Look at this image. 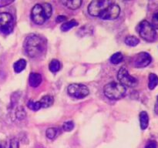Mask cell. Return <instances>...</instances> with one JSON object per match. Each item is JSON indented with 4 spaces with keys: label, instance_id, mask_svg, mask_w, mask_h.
<instances>
[{
    "label": "cell",
    "instance_id": "obj_14",
    "mask_svg": "<svg viewBox=\"0 0 158 148\" xmlns=\"http://www.w3.org/2000/svg\"><path fill=\"white\" fill-rule=\"evenodd\" d=\"M54 99L52 96L46 95L41 98L40 100V103L41 104V106L43 108H48L53 104Z\"/></svg>",
    "mask_w": 158,
    "mask_h": 148
},
{
    "label": "cell",
    "instance_id": "obj_4",
    "mask_svg": "<svg viewBox=\"0 0 158 148\" xmlns=\"http://www.w3.org/2000/svg\"><path fill=\"white\" fill-rule=\"evenodd\" d=\"M126 91L127 89L124 86L116 82L107 83L103 87L104 95L110 100H117L123 98L126 94Z\"/></svg>",
    "mask_w": 158,
    "mask_h": 148
},
{
    "label": "cell",
    "instance_id": "obj_1",
    "mask_svg": "<svg viewBox=\"0 0 158 148\" xmlns=\"http://www.w3.org/2000/svg\"><path fill=\"white\" fill-rule=\"evenodd\" d=\"M25 52L30 58H38L46 52L47 43L44 37L38 34H30L23 43Z\"/></svg>",
    "mask_w": 158,
    "mask_h": 148
},
{
    "label": "cell",
    "instance_id": "obj_5",
    "mask_svg": "<svg viewBox=\"0 0 158 148\" xmlns=\"http://www.w3.org/2000/svg\"><path fill=\"white\" fill-rule=\"evenodd\" d=\"M139 34L140 37L148 43H153L157 39V32L151 23L143 20L139 25Z\"/></svg>",
    "mask_w": 158,
    "mask_h": 148
},
{
    "label": "cell",
    "instance_id": "obj_16",
    "mask_svg": "<svg viewBox=\"0 0 158 148\" xmlns=\"http://www.w3.org/2000/svg\"><path fill=\"white\" fill-rule=\"evenodd\" d=\"M158 85V76L155 73H150L149 82H148V88L151 90L155 89Z\"/></svg>",
    "mask_w": 158,
    "mask_h": 148
},
{
    "label": "cell",
    "instance_id": "obj_6",
    "mask_svg": "<svg viewBox=\"0 0 158 148\" xmlns=\"http://www.w3.org/2000/svg\"><path fill=\"white\" fill-rule=\"evenodd\" d=\"M14 28L13 18L8 12L0 13V33L9 35L12 32Z\"/></svg>",
    "mask_w": 158,
    "mask_h": 148
},
{
    "label": "cell",
    "instance_id": "obj_8",
    "mask_svg": "<svg viewBox=\"0 0 158 148\" xmlns=\"http://www.w3.org/2000/svg\"><path fill=\"white\" fill-rule=\"evenodd\" d=\"M117 79L119 80V83L123 86H128V87H134L137 85V80L135 77L132 76L129 73L127 69L125 67H121L117 73Z\"/></svg>",
    "mask_w": 158,
    "mask_h": 148
},
{
    "label": "cell",
    "instance_id": "obj_7",
    "mask_svg": "<svg viewBox=\"0 0 158 148\" xmlns=\"http://www.w3.org/2000/svg\"><path fill=\"white\" fill-rule=\"evenodd\" d=\"M67 92L70 97L77 99H83L89 94V90L86 86L80 83H73L67 88Z\"/></svg>",
    "mask_w": 158,
    "mask_h": 148
},
{
    "label": "cell",
    "instance_id": "obj_2",
    "mask_svg": "<svg viewBox=\"0 0 158 148\" xmlns=\"http://www.w3.org/2000/svg\"><path fill=\"white\" fill-rule=\"evenodd\" d=\"M52 6L49 3L36 4L31 12V18L36 25H43L52 15Z\"/></svg>",
    "mask_w": 158,
    "mask_h": 148
},
{
    "label": "cell",
    "instance_id": "obj_25",
    "mask_svg": "<svg viewBox=\"0 0 158 148\" xmlns=\"http://www.w3.org/2000/svg\"><path fill=\"white\" fill-rule=\"evenodd\" d=\"M9 148H19V142L18 139L12 138L10 140Z\"/></svg>",
    "mask_w": 158,
    "mask_h": 148
},
{
    "label": "cell",
    "instance_id": "obj_26",
    "mask_svg": "<svg viewBox=\"0 0 158 148\" xmlns=\"http://www.w3.org/2000/svg\"><path fill=\"white\" fill-rule=\"evenodd\" d=\"M152 26L155 29H158V12L154 14L152 17Z\"/></svg>",
    "mask_w": 158,
    "mask_h": 148
},
{
    "label": "cell",
    "instance_id": "obj_3",
    "mask_svg": "<svg viewBox=\"0 0 158 148\" xmlns=\"http://www.w3.org/2000/svg\"><path fill=\"white\" fill-rule=\"evenodd\" d=\"M114 3V0H93L88 6V12L92 16L101 18Z\"/></svg>",
    "mask_w": 158,
    "mask_h": 148
},
{
    "label": "cell",
    "instance_id": "obj_29",
    "mask_svg": "<svg viewBox=\"0 0 158 148\" xmlns=\"http://www.w3.org/2000/svg\"><path fill=\"white\" fill-rule=\"evenodd\" d=\"M66 20V17L64 16V15H59V16L56 17V23H63V22H65Z\"/></svg>",
    "mask_w": 158,
    "mask_h": 148
},
{
    "label": "cell",
    "instance_id": "obj_11",
    "mask_svg": "<svg viewBox=\"0 0 158 148\" xmlns=\"http://www.w3.org/2000/svg\"><path fill=\"white\" fill-rule=\"evenodd\" d=\"M43 81L42 76L38 72H32L29 76V83L32 87H38Z\"/></svg>",
    "mask_w": 158,
    "mask_h": 148
},
{
    "label": "cell",
    "instance_id": "obj_9",
    "mask_svg": "<svg viewBox=\"0 0 158 148\" xmlns=\"http://www.w3.org/2000/svg\"><path fill=\"white\" fill-rule=\"evenodd\" d=\"M151 61L152 58L148 52H141L134 57V66L136 68H144L151 64Z\"/></svg>",
    "mask_w": 158,
    "mask_h": 148
},
{
    "label": "cell",
    "instance_id": "obj_30",
    "mask_svg": "<svg viewBox=\"0 0 158 148\" xmlns=\"http://www.w3.org/2000/svg\"><path fill=\"white\" fill-rule=\"evenodd\" d=\"M154 111H155V113L158 115V96L157 97V101H156L155 106H154Z\"/></svg>",
    "mask_w": 158,
    "mask_h": 148
},
{
    "label": "cell",
    "instance_id": "obj_19",
    "mask_svg": "<svg viewBox=\"0 0 158 148\" xmlns=\"http://www.w3.org/2000/svg\"><path fill=\"white\" fill-rule=\"evenodd\" d=\"M123 60V56L121 52H118L114 53L110 59V61L113 64H119L122 62V60Z\"/></svg>",
    "mask_w": 158,
    "mask_h": 148
},
{
    "label": "cell",
    "instance_id": "obj_27",
    "mask_svg": "<svg viewBox=\"0 0 158 148\" xmlns=\"http://www.w3.org/2000/svg\"><path fill=\"white\" fill-rule=\"evenodd\" d=\"M157 143L155 140H150L145 146V148H157Z\"/></svg>",
    "mask_w": 158,
    "mask_h": 148
},
{
    "label": "cell",
    "instance_id": "obj_17",
    "mask_svg": "<svg viewBox=\"0 0 158 148\" xmlns=\"http://www.w3.org/2000/svg\"><path fill=\"white\" fill-rule=\"evenodd\" d=\"M78 25V23H77L75 19H73L70 20V21H68L66 22V23H63L61 26V27H60V29H61V30L63 31V32H67L69 29L75 27V26H77Z\"/></svg>",
    "mask_w": 158,
    "mask_h": 148
},
{
    "label": "cell",
    "instance_id": "obj_18",
    "mask_svg": "<svg viewBox=\"0 0 158 148\" xmlns=\"http://www.w3.org/2000/svg\"><path fill=\"white\" fill-rule=\"evenodd\" d=\"M140 43V39L134 35H129L125 39V43L129 46H136Z\"/></svg>",
    "mask_w": 158,
    "mask_h": 148
},
{
    "label": "cell",
    "instance_id": "obj_22",
    "mask_svg": "<svg viewBox=\"0 0 158 148\" xmlns=\"http://www.w3.org/2000/svg\"><path fill=\"white\" fill-rule=\"evenodd\" d=\"M27 106L29 107V109H32V110H33V111H37L42 108L40 101L34 102V101H32V100H30V101L28 102Z\"/></svg>",
    "mask_w": 158,
    "mask_h": 148
},
{
    "label": "cell",
    "instance_id": "obj_20",
    "mask_svg": "<svg viewBox=\"0 0 158 148\" xmlns=\"http://www.w3.org/2000/svg\"><path fill=\"white\" fill-rule=\"evenodd\" d=\"M49 70L52 72H56L60 69V63L57 60H52L49 65Z\"/></svg>",
    "mask_w": 158,
    "mask_h": 148
},
{
    "label": "cell",
    "instance_id": "obj_13",
    "mask_svg": "<svg viewBox=\"0 0 158 148\" xmlns=\"http://www.w3.org/2000/svg\"><path fill=\"white\" fill-rule=\"evenodd\" d=\"M140 124L141 130H144L149 125V116L146 111H142L140 113Z\"/></svg>",
    "mask_w": 158,
    "mask_h": 148
},
{
    "label": "cell",
    "instance_id": "obj_21",
    "mask_svg": "<svg viewBox=\"0 0 158 148\" xmlns=\"http://www.w3.org/2000/svg\"><path fill=\"white\" fill-rule=\"evenodd\" d=\"M57 133H58V130H57L56 128L50 127L49 128V129L46 130V135L49 139L53 140V139H55L56 137Z\"/></svg>",
    "mask_w": 158,
    "mask_h": 148
},
{
    "label": "cell",
    "instance_id": "obj_28",
    "mask_svg": "<svg viewBox=\"0 0 158 148\" xmlns=\"http://www.w3.org/2000/svg\"><path fill=\"white\" fill-rule=\"evenodd\" d=\"M15 0H0V8L9 6L11 3L13 2Z\"/></svg>",
    "mask_w": 158,
    "mask_h": 148
},
{
    "label": "cell",
    "instance_id": "obj_10",
    "mask_svg": "<svg viewBox=\"0 0 158 148\" xmlns=\"http://www.w3.org/2000/svg\"><path fill=\"white\" fill-rule=\"evenodd\" d=\"M120 13V6L115 2L111 6L109 10L101 17V19L103 20H114L118 18Z\"/></svg>",
    "mask_w": 158,
    "mask_h": 148
},
{
    "label": "cell",
    "instance_id": "obj_32",
    "mask_svg": "<svg viewBox=\"0 0 158 148\" xmlns=\"http://www.w3.org/2000/svg\"><path fill=\"white\" fill-rule=\"evenodd\" d=\"M125 1H131V0H125Z\"/></svg>",
    "mask_w": 158,
    "mask_h": 148
},
{
    "label": "cell",
    "instance_id": "obj_24",
    "mask_svg": "<svg viewBox=\"0 0 158 148\" xmlns=\"http://www.w3.org/2000/svg\"><path fill=\"white\" fill-rule=\"evenodd\" d=\"M15 115H16L17 118L19 119H23L26 117V112H25V109L23 108L20 107L17 109L16 113H15Z\"/></svg>",
    "mask_w": 158,
    "mask_h": 148
},
{
    "label": "cell",
    "instance_id": "obj_31",
    "mask_svg": "<svg viewBox=\"0 0 158 148\" xmlns=\"http://www.w3.org/2000/svg\"><path fill=\"white\" fill-rule=\"evenodd\" d=\"M0 148H6V144L3 143H0Z\"/></svg>",
    "mask_w": 158,
    "mask_h": 148
},
{
    "label": "cell",
    "instance_id": "obj_12",
    "mask_svg": "<svg viewBox=\"0 0 158 148\" xmlns=\"http://www.w3.org/2000/svg\"><path fill=\"white\" fill-rule=\"evenodd\" d=\"M60 1L68 9L76 10L81 6L83 0H60Z\"/></svg>",
    "mask_w": 158,
    "mask_h": 148
},
{
    "label": "cell",
    "instance_id": "obj_15",
    "mask_svg": "<svg viewBox=\"0 0 158 148\" xmlns=\"http://www.w3.org/2000/svg\"><path fill=\"white\" fill-rule=\"evenodd\" d=\"M26 67V61L23 59H20L18 61L15 62L13 65V69L16 73H19L22 71L24 70Z\"/></svg>",
    "mask_w": 158,
    "mask_h": 148
},
{
    "label": "cell",
    "instance_id": "obj_23",
    "mask_svg": "<svg viewBox=\"0 0 158 148\" xmlns=\"http://www.w3.org/2000/svg\"><path fill=\"white\" fill-rule=\"evenodd\" d=\"M74 128V123L73 121H67L65 122L63 125V129L64 130V131L66 132H70L73 130Z\"/></svg>",
    "mask_w": 158,
    "mask_h": 148
}]
</instances>
